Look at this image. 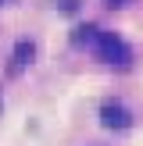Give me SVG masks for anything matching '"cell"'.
I'll use <instances>...</instances> for the list:
<instances>
[{
    "label": "cell",
    "mask_w": 143,
    "mask_h": 146,
    "mask_svg": "<svg viewBox=\"0 0 143 146\" xmlns=\"http://www.w3.org/2000/svg\"><path fill=\"white\" fill-rule=\"evenodd\" d=\"M107 7H125V4H132V0H104Z\"/></svg>",
    "instance_id": "5"
},
{
    "label": "cell",
    "mask_w": 143,
    "mask_h": 146,
    "mask_svg": "<svg viewBox=\"0 0 143 146\" xmlns=\"http://www.w3.org/2000/svg\"><path fill=\"white\" fill-rule=\"evenodd\" d=\"M93 39H97V25H75V32H72L75 46H93Z\"/></svg>",
    "instance_id": "4"
},
{
    "label": "cell",
    "mask_w": 143,
    "mask_h": 146,
    "mask_svg": "<svg viewBox=\"0 0 143 146\" xmlns=\"http://www.w3.org/2000/svg\"><path fill=\"white\" fill-rule=\"evenodd\" d=\"M0 4H7V0H0Z\"/></svg>",
    "instance_id": "7"
},
{
    "label": "cell",
    "mask_w": 143,
    "mask_h": 146,
    "mask_svg": "<svg viewBox=\"0 0 143 146\" xmlns=\"http://www.w3.org/2000/svg\"><path fill=\"white\" fill-rule=\"evenodd\" d=\"M61 7H64V11H75V7H79V0H64Z\"/></svg>",
    "instance_id": "6"
},
{
    "label": "cell",
    "mask_w": 143,
    "mask_h": 146,
    "mask_svg": "<svg viewBox=\"0 0 143 146\" xmlns=\"http://www.w3.org/2000/svg\"><path fill=\"white\" fill-rule=\"evenodd\" d=\"M93 50H97V57H100L104 64H114V68H129V64H132V46H129L122 36H114V32L97 29Z\"/></svg>",
    "instance_id": "1"
},
{
    "label": "cell",
    "mask_w": 143,
    "mask_h": 146,
    "mask_svg": "<svg viewBox=\"0 0 143 146\" xmlns=\"http://www.w3.org/2000/svg\"><path fill=\"white\" fill-rule=\"evenodd\" d=\"M32 57H36V43L32 39H21L18 46H14V54H11V75L21 71L25 64H32Z\"/></svg>",
    "instance_id": "3"
},
{
    "label": "cell",
    "mask_w": 143,
    "mask_h": 146,
    "mask_svg": "<svg viewBox=\"0 0 143 146\" xmlns=\"http://www.w3.org/2000/svg\"><path fill=\"white\" fill-rule=\"evenodd\" d=\"M100 125H104V128H114V132H125V128L132 125V114H129L122 104L107 100V104L100 107Z\"/></svg>",
    "instance_id": "2"
}]
</instances>
